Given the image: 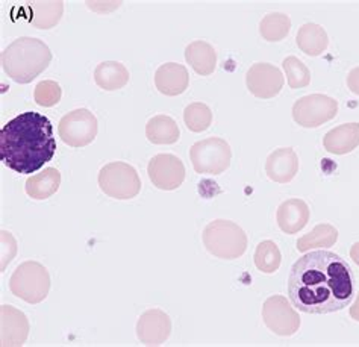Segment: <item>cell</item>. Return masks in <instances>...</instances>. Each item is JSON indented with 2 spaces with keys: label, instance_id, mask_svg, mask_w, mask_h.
Here are the masks:
<instances>
[{
  "label": "cell",
  "instance_id": "obj_1",
  "mask_svg": "<svg viewBox=\"0 0 359 347\" xmlns=\"http://www.w3.org/2000/svg\"><path fill=\"white\" fill-rule=\"evenodd\" d=\"M288 296L299 311L330 314L351 305L355 278L351 266L330 250H314L299 258L288 276Z\"/></svg>",
  "mask_w": 359,
  "mask_h": 347
},
{
  "label": "cell",
  "instance_id": "obj_2",
  "mask_svg": "<svg viewBox=\"0 0 359 347\" xmlns=\"http://www.w3.org/2000/svg\"><path fill=\"white\" fill-rule=\"evenodd\" d=\"M56 152L53 126L46 116L27 111L0 130V159L11 170L32 175L50 163Z\"/></svg>",
  "mask_w": 359,
  "mask_h": 347
},
{
  "label": "cell",
  "instance_id": "obj_3",
  "mask_svg": "<svg viewBox=\"0 0 359 347\" xmlns=\"http://www.w3.org/2000/svg\"><path fill=\"white\" fill-rule=\"evenodd\" d=\"M50 49L40 39L20 36L2 52L4 72L17 83H29L49 67Z\"/></svg>",
  "mask_w": 359,
  "mask_h": 347
},
{
  "label": "cell",
  "instance_id": "obj_4",
  "mask_svg": "<svg viewBox=\"0 0 359 347\" xmlns=\"http://www.w3.org/2000/svg\"><path fill=\"white\" fill-rule=\"evenodd\" d=\"M9 290L27 304H40L49 294L50 276L40 262L26 261L18 266L9 279Z\"/></svg>",
  "mask_w": 359,
  "mask_h": 347
},
{
  "label": "cell",
  "instance_id": "obj_5",
  "mask_svg": "<svg viewBox=\"0 0 359 347\" xmlns=\"http://www.w3.org/2000/svg\"><path fill=\"white\" fill-rule=\"evenodd\" d=\"M203 245L208 252L222 259L241 257L248 246L245 233L237 224L228 220H215L203 231Z\"/></svg>",
  "mask_w": 359,
  "mask_h": 347
},
{
  "label": "cell",
  "instance_id": "obj_6",
  "mask_svg": "<svg viewBox=\"0 0 359 347\" xmlns=\"http://www.w3.org/2000/svg\"><path fill=\"white\" fill-rule=\"evenodd\" d=\"M99 186L107 196L117 200H129L138 196L141 181L132 165L116 161L102 167L99 173Z\"/></svg>",
  "mask_w": 359,
  "mask_h": 347
},
{
  "label": "cell",
  "instance_id": "obj_7",
  "mask_svg": "<svg viewBox=\"0 0 359 347\" xmlns=\"http://www.w3.org/2000/svg\"><path fill=\"white\" fill-rule=\"evenodd\" d=\"M190 158L197 173L220 175L231 164V147L222 138H206L191 147Z\"/></svg>",
  "mask_w": 359,
  "mask_h": 347
},
{
  "label": "cell",
  "instance_id": "obj_8",
  "mask_svg": "<svg viewBox=\"0 0 359 347\" xmlns=\"http://www.w3.org/2000/svg\"><path fill=\"white\" fill-rule=\"evenodd\" d=\"M97 118L91 111L81 108L65 114L60 125L58 134L62 142L72 147H83L97 137Z\"/></svg>",
  "mask_w": 359,
  "mask_h": 347
},
{
  "label": "cell",
  "instance_id": "obj_9",
  "mask_svg": "<svg viewBox=\"0 0 359 347\" xmlns=\"http://www.w3.org/2000/svg\"><path fill=\"white\" fill-rule=\"evenodd\" d=\"M147 175L154 186L164 191H173L185 179V167L181 159L170 154H159L150 159Z\"/></svg>",
  "mask_w": 359,
  "mask_h": 347
},
{
  "label": "cell",
  "instance_id": "obj_10",
  "mask_svg": "<svg viewBox=\"0 0 359 347\" xmlns=\"http://www.w3.org/2000/svg\"><path fill=\"white\" fill-rule=\"evenodd\" d=\"M338 109L337 100L327 96L313 95L302 97L296 102L292 108V117L300 126L304 128H317L325 121L334 118Z\"/></svg>",
  "mask_w": 359,
  "mask_h": 347
},
{
  "label": "cell",
  "instance_id": "obj_11",
  "mask_svg": "<svg viewBox=\"0 0 359 347\" xmlns=\"http://www.w3.org/2000/svg\"><path fill=\"white\" fill-rule=\"evenodd\" d=\"M262 317L269 329L282 336L292 335L300 326L297 313L282 296H273L264 304Z\"/></svg>",
  "mask_w": 359,
  "mask_h": 347
},
{
  "label": "cell",
  "instance_id": "obj_12",
  "mask_svg": "<svg viewBox=\"0 0 359 347\" xmlns=\"http://www.w3.org/2000/svg\"><path fill=\"white\" fill-rule=\"evenodd\" d=\"M248 88L252 95L262 99H270L279 95L283 86L282 73L271 64L259 62L255 64L253 67L248 72Z\"/></svg>",
  "mask_w": 359,
  "mask_h": 347
},
{
  "label": "cell",
  "instance_id": "obj_13",
  "mask_svg": "<svg viewBox=\"0 0 359 347\" xmlns=\"http://www.w3.org/2000/svg\"><path fill=\"white\" fill-rule=\"evenodd\" d=\"M172 332V320L161 309H149L137 323L138 340L146 346H161Z\"/></svg>",
  "mask_w": 359,
  "mask_h": 347
},
{
  "label": "cell",
  "instance_id": "obj_14",
  "mask_svg": "<svg viewBox=\"0 0 359 347\" xmlns=\"http://www.w3.org/2000/svg\"><path fill=\"white\" fill-rule=\"evenodd\" d=\"M190 76L181 64L165 62L155 73V86L161 95L179 96L188 88Z\"/></svg>",
  "mask_w": 359,
  "mask_h": 347
},
{
  "label": "cell",
  "instance_id": "obj_15",
  "mask_svg": "<svg viewBox=\"0 0 359 347\" xmlns=\"http://www.w3.org/2000/svg\"><path fill=\"white\" fill-rule=\"evenodd\" d=\"M2 346H22L29 332L26 315L14 306H2Z\"/></svg>",
  "mask_w": 359,
  "mask_h": 347
},
{
  "label": "cell",
  "instance_id": "obj_16",
  "mask_svg": "<svg viewBox=\"0 0 359 347\" xmlns=\"http://www.w3.org/2000/svg\"><path fill=\"white\" fill-rule=\"evenodd\" d=\"M266 170L271 181L290 182L299 170L297 155L292 152V149H279L269 156Z\"/></svg>",
  "mask_w": 359,
  "mask_h": 347
},
{
  "label": "cell",
  "instance_id": "obj_17",
  "mask_svg": "<svg viewBox=\"0 0 359 347\" xmlns=\"http://www.w3.org/2000/svg\"><path fill=\"white\" fill-rule=\"evenodd\" d=\"M308 220L309 208L304 200L290 199L279 206L278 223L283 232L296 233L306 226Z\"/></svg>",
  "mask_w": 359,
  "mask_h": 347
},
{
  "label": "cell",
  "instance_id": "obj_18",
  "mask_svg": "<svg viewBox=\"0 0 359 347\" xmlns=\"http://www.w3.org/2000/svg\"><path fill=\"white\" fill-rule=\"evenodd\" d=\"M61 173L53 167H47L39 175H32L26 181V194L35 200H46L60 190Z\"/></svg>",
  "mask_w": 359,
  "mask_h": 347
},
{
  "label": "cell",
  "instance_id": "obj_19",
  "mask_svg": "<svg viewBox=\"0 0 359 347\" xmlns=\"http://www.w3.org/2000/svg\"><path fill=\"white\" fill-rule=\"evenodd\" d=\"M94 81L99 88L105 91L121 90L128 86L129 72L121 62L105 61L100 62L94 70Z\"/></svg>",
  "mask_w": 359,
  "mask_h": 347
},
{
  "label": "cell",
  "instance_id": "obj_20",
  "mask_svg": "<svg viewBox=\"0 0 359 347\" xmlns=\"http://www.w3.org/2000/svg\"><path fill=\"white\" fill-rule=\"evenodd\" d=\"M185 60L193 70L202 76H208L215 70L217 55L211 44L205 41H194L185 49Z\"/></svg>",
  "mask_w": 359,
  "mask_h": 347
},
{
  "label": "cell",
  "instance_id": "obj_21",
  "mask_svg": "<svg viewBox=\"0 0 359 347\" xmlns=\"http://www.w3.org/2000/svg\"><path fill=\"white\" fill-rule=\"evenodd\" d=\"M181 130L176 121L164 114L150 118L146 125V137L154 144H173L179 140Z\"/></svg>",
  "mask_w": 359,
  "mask_h": 347
},
{
  "label": "cell",
  "instance_id": "obj_22",
  "mask_svg": "<svg viewBox=\"0 0 359 347\" xmlns=\"http://www.w3.org/2000/svg\"><path fill=\"white\" fill-rule=\"evenodd\" d=\"M359 143V125H341L337 129H332L325 137V147L327 152L344 155L352 152V149Z\"/></svg>",
  "mask_w": 359,
  "mask_h": 347
},
{
  "label": "cell",
  "instance_id": "obj_23",
  "mask_svg": "<svg viewBox=\"0 0 359 347\" xmlns=\"http://www.w3.org/2000/svg\"><path fill=\"white\" fill-rule=\"evenodd\" d=\"M297 46L306 55L318 56L327 48V35L323 27L318 25H304L297 34Z\"/></svg>",
  "mask_w": 359,
  "mask_h": 347
},
{
  "label": "cell",
  "instance_id": "obj_24",
  "mask_svg": "<svg viewBox=\"0 0 359 347\" xmlns=\"http://www.w3.org/2000/svg\"><path fill=\"white\" fill-rule=\"evenodd\" d=\"M32 9V18L31 23L40 29H50V27L60 23L64 4L62 2H34L29 4Z\"/></svg>",
  "mask_w": 359,
  "mask_h": 347
},
{
  "label": "cell",
  "instance_id": "obj_25",
  "mask_svg": "<svg viewBox=\"0 0 359 347\" xmlns=\"http://www.w3.org/2000/svg\"><path fill=\"white\" fill-rule=\"evenodd\" d=\"M261 35L267 41H280L290 34V17L282 13H271L262 18L259 25Z\"/></svg>",
  "mask_w": 359,
  "mask_h": 347
},
{
  "label": "cell",
  "instance_id": "obj_26",
  "mask_svg": "<svg viewBox=\"0 0 359 347\" xmlns=\"http://www.w3.org/2000/svg\"><path fill=\"white\" fill-rule=\"evenodd\" d=\"M338 238V232L329 224H318V226L309 232L308 236L302 237L297 241V249L306 252L311 247H330Z\"/></svg>",
  "mask_w": 359,
  "mask_h": 347
},
{
  "label": "cell",
  "instance_id": "obj_27",
  "mask_svg": "<svg viewBox=\"0 0 359 347\" xmlns=\"http://www.w3.org/2000/svg\"><path fill=\"white\" fill-rule=\"evenodd\" d=\"M255 264L262 273H275L280 266V252L273 241H262L255 252Z\"/></svg>",
  "mask_w": 359,
  "mask_h": 347
},
{
  "label": "cell",
  "instance_id": "obj_28",
  "mask_svg": "<svg viewBox=\"0 0 359 347\" xmlns=\"http://www.w3.org/2000/svg\"><path fill=\"white\" fill-rule=\"evenodd\" d=\"M184 121L193 132H203L211 126L212 114L205 103H191L184 111Z\"/></svg>",
  "mask_w": 359,
  "mask_h": 347
},
{
  "label": "cell",
  "instance_id": "obj_29",
  "mask_svg": "<svg viewBox=\"0 0 359 347\" xmlns=\"http://www.w3.org/2000/svg\"><path fill=\"white\" fill-rule=\"evenodd\" d=\"M283 70L287 73L291 88L306 87L311 81V73L306 69V65L294 58V56H290V58L283 61Z\"/></svg>",
  "mask_w": 359,
  "mask_h": 347
},
{
  "label": "cell",
  "instance_id": "obj_30",
  "mask_svg": "<svg viewBox=\"0 0 359 347\" xmlns=\"http://www.w3.org/2000/svg\"><path fill=\"white\" fill-rule=\"evenodd\" d=\"M61 96L62 90L60 87V83H56L55 81H43L35 87L34 91V99L36 102V105L44 108H52L55 105H58Z\"/></svg>",
  "mask_w": 359,
  "mask_h": 347
}]
</instances>
